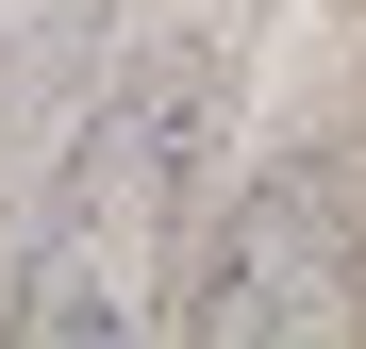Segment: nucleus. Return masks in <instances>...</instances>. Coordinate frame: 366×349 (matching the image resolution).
I'll list each match as a JSON object with an SVG mask.
<instances>
[{
	"label": "nucleus",
	"instance_id": "f257e3e1",
	"mask_svg": "<svg viewBox=\"0 0 366 349\" xmlns=\"http://www.w3.org/2000/svg\"><path fill=\"white\" fill-rule=\"evenodd\" d=\"M183 150H200V67L100 84L50 166V233H34V333H134L167 300V216H183Z\"/></svg>",
	"mask_w": 366,
	"mask_h": 349
},
{
	"label": "nucleus",
	"instance_id": "f03ea898",
	"mask_svg": "<svg viewBox=\"0 0 366 349\" xmlns=\"http://www.w3.org/2000/svg\"><path fill=\"white\" fill-rule=\"evenodd\" d=\"M350 300V183L317 150H283L250 200L217 216V266L183 283V333H217V349H250V333H317Z\"/></svg>",
	"mask_w": 366,
	"mask_h": 349
},
{
	"label": "nucleus",
	"instance_id": "7ed1b4c3",
	"mask_svg": "<svg viewBox=\"0 0 366 349\" xmlns=\"http://www.w3.org/2000/svg\"><path fill=\"white\" fill-rule=\"evenodd\" d=\"M100 50H117V0H0V133L50 150L100 100Z\"/></svg>",
	"mask_w": 366,
	"mask_h": 349
}]
</instances>
